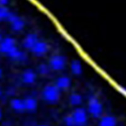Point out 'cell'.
I'll list each match as a JSON object with an SVG mask.
<instances>
[{
	"mask_svg": "<svg viewBox=\"0 0 126 126\" xmlns=\"http://www.w3.org/2000/svg\"><path fill=\"white\" fill-rule=\"evenodd\" d=\"M117 119L113 115H107L100 119L98 126H117Z\"/></svg>",
	"mask_w": 126,
	"mask_h": 126,
	"instance_id": "cell-12",
	"label": "cell"
},
{
	"mask_svg": "<svg viewBox=\"0 0 126 126\" xmlns=\"http://www.w3.org/2000/svg\"><path fill=\"white\" fill-rule=\"evenodd\" d=\"M10 106L13 110L18 112L25 111L23 99L13 98L10 101Z\"/></svg>",
	"mask_w": 126,
	"mask_h": 126,
	"instance_id": "cell-14",
	"label": "cell"
},
{
	"mask_svg": "<svg viewBox=\"0 0 126 126\" xmlns=\"http://www.w3.org/2000/svg\"><path fill=\"white\" fill-rule=\"evenodd\" d=\"M2 94V92H1V88H0V96H1Z\"/></svg>",
	"mask_w": 126,
	"mask_h": 126,
	"instance_id": "cell-25",
	"label": "cell"
},
{
	"mask_svg": "<svg viewBox=\"0 0 126 126\" xmlns=\"http://www.w3.org/2000/svg\"><path fill=\"white\" fill-rule=\"evenodd\" d=\"M50 70V68L49 67V64H40L37 67L38 73L41 75L46 76L49 73Z\"/></svg>",
	"mask_w": 126,
	"mask_h": 126,
	"instance_id": "cell-18",
	"label": "cell"
},
{
	"mask_svg": "<svg viewBox=\"0 0 126 126\" xmlns=\"http://www.w3.org/2000/svg\"><path fill=\"white\" fill-rule=\"evenodd\" d=\"M67 64L66 58L63 55L56 54L51 56L49 61L50 69L55 71H60L65 69Z\"/></svg>",
	"mask_w": 126,
	"mask_h": 126,
	"instance_id": "cell-3",
	"label": "cell"
},
{
	"mask_svg": "<svg viewBox=\"0 0 126 126\" xmlns=\"http://www.w3.org/2000/svg\"><path fill=\"white\" fill-rule=\"evenodd\" d=\"M10 0H0V6H6V4H8Z\"/></svg>",
	"mask_w": 126,
	"mask_h": 126,
	"instance_id": "cell-20",
	"label": "cell"
},
{
	"mask_svg": "<svg viewBox=\"0 0 126 126\" xmlns=\"http://www.w3.org/2000/svg\"><path fill=\"white\" fill-rule=\"evenodd\" d=\"M39 40L40 39L36 33H30L27 35L23 40V46L26 49L31 50Z\"/></svg>",
	"mask_w": 126,
	"mask_h": 126,
	"instance_id": "cell-8",
	"label": "cell"
},
{
	"mask_svg": "<svg viewBox=\"0 0 126 126\" xmlns=\"http://www.w3.org/2000/svg\"><path fill=\"white\" fill-rule=\"evenodd\" d=\"M2 76H3V71L0 68V79L1 78Z\"/></svg>",
	"mask_w": 126,
	"mask_h": 126,
	"instance_id": "cell-21",
	"label": "cell"
},
{
	"mask_svg": "<svg viewBox=\"0 0 126 126\" xmlns=\"http://www.w3.org/2000/svg\"><path fill=\"white\" fill-rule=\"evenodd\" d=\"M22 80L26 85H32L37 80V73L32 69H25L22 73Z\"/></svg>",
	"mask_w": 126,
	"mask_h": 126,
	"instance_id": "cell-9",
	"label": "cell"
},
{
	"mask_svg": "<svg viewBox=\"0 0 126 126\" xmlns=\"http://www.w3.org/2000/svg\"><path fill=\"white\" fill-rule=\"evenodd\" d=\"M87 110L81 107H78L72 113L76 126H85L88 120Z\"/></svg>",
	"mask_w": 126,
	"mask_h": 126,
	"instance_id": "cell-4",
	"label": "cell"
},
{
	"mask_svg": "<svg viewBox=\"0 0 126 126\" xmlns=\"http://www.w3.org/2000/svg\"><path fill=\"white\" fill-rule=\"evenodd\" d=\"M8 56L13 60L18 62H24L27 59V56L25 52L19 49L18 47L13 50Z\"/></svg>",
	"mask_w": 126,
	"mask_h": 126,
	"instance_id": "cell-13",
	"label": "cell"
},
{
	"mask_svg": "<svg viewBox=\"0 0 126 126\" xmlns=\"http://www.w3.org/2000/svg\"><path fill=\"white\" fill-rule=\"evenodd\" d=\"M25 111L27 112H34L38 107V102L33 97H27L23 99Z\"/></svg>",
	"mask_w": 126,
	"mask_h": 126,
	"instance_id": "cell-11",
	"label": "cell"
},
{
	"mask_svg": "<svg viewBox=\"0 0 126 126\" xmlns=\"http://www.w3.org/2000/svg\"><path fill=\"white\" fill-rule=\"evenodd\" d=\"M0 52H1V49H0Z\"/></svg>",
	"mask_w": 126,
	"mask_h": 126,
	"instance_id": "cell-26",
	"label": "cell"
},
{
	"mask_svg": "<svg viewBox=\"0 0 126 126\" xmlns=\"http://www.w3.org/2000/svg\"><path fill=\"white\" fill-rule=\"evenodd\" d=\"M71 84L72 81L70 78L67 76H61L56 79L54 85L61 91H63L69 89Z\"/></svg>",
	"mask_w": 126,
	"mask_h": 126,
	"instance_id": "cell-10",
	"label": "cell"
},
{
	"mask_svg": "<svg viewBox=\"0 0 126 126\" xmlns=\"http://www.w3.org/2000/svg\"><path fill=\"white\" fill-rule=\"evenodd\" d=\"M3 37L1 36V35L0 34V44H1V42H2V40H3Z\"/></svg>",
	"mask_w": 126,
	"mask_h": 126,
	"instance_id": "cell-22",
	"label": "cell"
},
{
	"mask_svg": "<svg viewBox=\"0 0 126 126\" xmlns=\"http://www.w3.org/2000/svg\"><path fill=\"white\" fill-rule=\"evenodd\" d=\"M61 91L55 85H46L42 91V98L49 103H56L61 98Z\"/></svg>",
	"mask_w": 126,
	"mask_h": 126,
	"instance_id": "cell-1",
	"label": "cell"
},
{
	"mask_svg": "<svg viewBox=\"0 0 126 126\" xmlns=\"http://www.w3.org/2000/svg\"><path fill=\"white\" fill-rule=\"evenodd\" d=\"M64 123L66 126H76L75 120L73 119L72 115H66L64 118Z\"/></svg>",
	"mask_w": 126,
	"mask_h": 126,
	"instance_id": "cell-19",
	"label": "cell"
},
{
	"mask_svg": "<svg viewBox=\"0 0 126 126\" xmlns=\"http://www.w3.org/2000/svg\"><path fill=\"white\" fill-rule=\"evenodd\" d=\"M87 112L91 116L95 119L102 117L103 106L101 101L95 96H91L88 100Z\"/></svg>",
	"mask_w": 126,
	"mask_h": 126,
	"instance_id": "cell-2",
	"label": "cell"
},
{
	"mask_svg": "<svg viewBox=\"0 0 126 126\" xmlns=\"http://www.w3.org/2000/svg\"><path fill=\"white\" fill-rule=\"evenodd\" d=\"M13 14L8 8L4 6H0V22L8 21V22L10 16Z\"/></svg>",
	"mask_w": 126,
	"mask_h": 126,
	"instance_id": "cell-17",
	"label": "cell"
},
{
	"mask_svg": "<svg viewBox=\"0 0 126 126\" xmlns=\"http://www.w3.org/2000/svg\"><path fill=\"white\" fill-rule=\"evenodd\" d=\"M16 48H18V47L16 46L15 40L10 37L3 38L1 43L0 44L1 52H3L7 56L12 53Z\"/></svg>",
	"mask_w": 126,
	"mask_h": 126,
	"instance_id": "cell-5",
	"label": "cell"
},
{
	"mask_svg": "<svg viewBox=\"0 0 126 126\" xmlns=\"http://www.w3.org/2000/svg\"><path fill=\"white\" fill-rule=\"evenodd\" d=\"M70 70L75 76H79L83 73V68L81 63L78 60H73L70 64Z\"/></svg>",
	"mask_w": 126,
	"mask_h": 126,
	"instance_id": "cell-15",
	"label": "cell"
},
{
	"mask_svg": "<svg viewBox=\"0 0 126 126\" xmlns=\"http://www.w3.org/2000/svg\"><path fill=\"white\" fill-rule=\"evenodd\" d=\"M46 126V125H44V124H40V125H38V126Z\"/></svg>",
	"mask_w": 126,
	"mask_h": 126,
	"instance_id": "cell-24",
	"label": "cell"
},
{
	"mask_svg": "<svg viewBox=\"0 0 126 126\" xmlns=\"http://www.w3.org/2000/svg\"><path fill=\"white\" fill-rule=\"evenodd\" d=\"M49 44L44 40H39L30 51L35 56L42 57V56H45L49 52Z\"/></svg>",
	"mask_w": 126,
	"mask_h": 126,
	"instance_id": "cell-6",
	"label": "cell"
},
{
	"mask_svg": "<svg viewBox=\"0 0 126 126\" xmlns=\"http://www.w3.org/2000/svg\"><path fill=\"white\" fill-rule=\"evenodd\" d=\"M83 97L79 93H72L69 96L68 100L71 105L75 107H78L81 105L83 102Z\"/></svg>",
	"mask_w": 126,
	"mask_h": 126,
	"instance_id": "cell-16",
	"label": "cell"
},
{
	"mask_svg": "<svg viewBox=\"0 0 126 126\" xmlns=\"http://www.w3.org/2000/svg\"><path fill=\"white\" fill-rule=\"evenodd\" d=\"M8 22H10V23L11 29L13 31L17 32L23 30L25 26L24 20L22 18H20V16L13 13L10 16Z\"/></svg>",
	"mask_w": 126,
	"mask_h": 126,
	"instance_id": "cell-7",
	"label": "cell"
},
{
	"mask_svg": "<svg viewBox=\"0 0 126 126\" xmlns=\"http://www.w3.org/2000/svg\"><path fill=\"white\" fill-rule=\"evenodd\" d=\"M2 117V112H1V110L0 109V120L1 119Z\"/></svg>",
	"mask_w": 126,
	"mask_h": 126,
	"instance_id": "cell-23",
	"label": "cell"
}]
</instances>
